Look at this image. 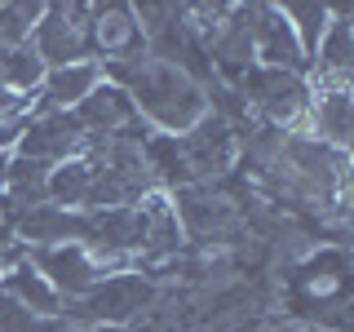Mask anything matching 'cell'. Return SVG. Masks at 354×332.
<instances>
[{
	"label": "cell",
	"instance_id": "obj_1",
	"mask_svg": "<svg viewBox=\"0 0 354 332\" xmlns=\"http://www.w3.org/2000/svg\"><path fill=\"white\" fill-rule=\"evenodd\" d=\"M102 80L124 89L133 98L138 120L151 133H160V138H182V133H191L208 116L204 84L191 80L186 71H177V66H169V62H155L151 53L102 62Z\"/></svg>",
	"mask_w": 354,
	"mask_h": 332
},
{
	"label": "cell",
	"instance_id": "obj_2",
	"mask_svg": "<svg viewBox=\"0 0 354 332\" xmlns=\"http://www.w3.org/2000/svg\"><path fill=\"white\" fill-rule=\"evenodd\" d=\"M164 288L147 270H115L102 284H93L84 297L62 302V324L66 328H133L160 306Z\"/></svg>",
	"mask_w": 354,
	"mask_h": 332
},
{
	"label": "cell",
	"instance_id": "obj_3",
	"mask_svg": "<svg viewBox=\"0 0 354 332\" xmlns=\"http://www.w3.org/2000/svg\"><path fill=\"white\" fill-rule=\"evenodd\" d=\"M169 199H173L177 221H182L186 243H199V248H226V243H235L230 235L239 230L243 208L217 182L177 186V191H169Z\"/></svg>",
	"mask_w": 354,
	"mask_h": 332
},
{
	"label": "cell",
	"instance_id": "obj_4",
	"mask_svg": "<svg viewBox=\"0 0 354 332\" xmlns=\"http://www.w3.org/2000/svg\"><path fill=\"white\" fill-rule=\"evenodd\" d=\"M88 14H93V5H44L36 31L27 40L36 49V58L44 62V71L88 58V36H84Z\"/></svg>",
	"mask_w": 354,
	"mask_h": 332
},
{
	"label": "cell",
	"instance_id": "obj_5",
	"mask_svg": "<svg viewBox=\"0 0 354 332\" xmlns=\"http://www.w3.org/2000/svg\"><path fill=\"white\" fill-rule=\"evenodd\" d=\"M177 151H182V160H186L191 182H217L221 173H230L239 164V133L221 116L208 111L191 133L177 138Z\"/></svg>",
	"mask_w": 354,
	"mask_h": 332
},
{
	"label": "cell",
	"instance_id": "obj_6",
	"mask_svg": "<svg viewBox=\"0 0 354 332\" xmlns=\"http://www.w3.org/2000/svg\"><path fill=\"white\" fill-rule=\"evenodd\" d=\"M142 208V248H138V270H164L186 252V235H182V221L173 213V199L169 191H151L138 199Z\"/></svg>",
	"mask_w": 354,
	"mask_h": 332
},
{
	"label": "cell",
	"instance_id": "obj_7",
	"mask_svg": "<svg viewBox=\"0 0 354 332\" xmlns=\"http://www.w3.org/2000/svg\"><path fill=\"white\" fill-rule=\"evenodd\" d=\"M27 261L36 266V270L49 279L53 288H58V297L62 302H75V297H84L93 284H102L106 275H115V270H106L102 261L93 257V252L84 248L80 239H71V243H58V248H40V252H27Z\"/></svg>",
	"mask_w": 354,
	"mask_h": 332
},
{
	"label": "cell",
	"instance_id": "obj_8",
	"mask_svg": "<svg viewBox=\"0 0 354 332\" xmlns=\"http://www.w3.org/2000/svg\"><path fill=\"white\" fill-rule=\"evenodd\" d=\"M248 31H252V53L257 66L266 71H288V75H306L310 58L301 53L288 18L279 14V5H248Z\"/></svg>",
	"mask_w": 354,
	"mask_h": 332
},
{
	"label": "cell",
	"instance_id": "obj_9",
	"mask_svg": "<svg viewBox=\"0 0 354 332\" xmlns=\"http://www.w3.org/2000/svg\"><path fill=\"white\" fill-rule=\"evenodd\" d=\"M310 107H306V133L319 138L324 147L350 151L354 133V89L341 80H306Z\"/></svg>",
	"mask_w": 354,
	"mask_h": 332
},
{
	"label": "cell",
	"instance_id": "obj_10",
	"mask_svg": "<svg viewBox=\"0 0 354 332\" xmlns=\"http://www.w3.org/2000/svg\"><path fill=\"white\" fill-rule=\"evenodd\" d=\"M88 142V133L80 129V120L71 111H31L27 116V133L18 142V155L40 164H62L71 155H80Z\"/></svg>",
	"mask_w": 354,
	"mask_h": 332
},
{
	"label": "cell",
	"instance_id": "obj_11",
	"mask_svg": "<svg viewBox=\"0 0 354 332\" xmlns=\"http://www.w3.org/2000/svg\"><path fill=\"white\" fill-rule=\"evenodd\" d=\"M84 36H88V58L93 62H120V58L147 53V40L138 31L133 5H93Z\"/></svg>",
	"mask_w": 354,
	"mask_h": 332
},
{
	"label": "cell",
	"instance_id": "obj_12",
	"mask_svg": "<svg viewBox=\"0 0 354 332\" xmlns=\"http://www.w3.org/2000/svg\"><path fill=\"white\" fill-rule=\"evenodd\" d=\"M208 66H213V80H221V84H239L257 66L252 31H248V5H230L226 22L217 27L213 44H208Z\"/></svg>",
	"mask_w": 354,
	"mask_h": 332
},
{
	"label": "cell",
	"instance_id": "obj_13",
	"mask_svg": "<svg viewBox=\"0 0 354 332\" xmlns=\"http://www.w3.org/2000/svg\"><path fill=\"white\" fill-rule=\"evenodd\" d=\"M306 80H341V84H354V22H350V9L332 5V22H328L324 40H319V49L310 53Z\"/></svg>",
	"mask_w": 354,
	"mask_h": 332
},
{
	"label": "cell",
	"instance_id": "obj_14",
	"mask_svg": "<svg viewBox=\"0 0 354 332\" xmlns=\"http://www.w3.org/2000/svg\"><path fill=\"white\" fill-rule=\"evenodd\" d=\"M97 84H102V62H93V58L53 66V71H44V80H40L36 111H75Z\"/></svg>",
	"mask_w": 354,
	"mask_h": 332
},
{
	"label": "cell",
	"instance_id": "obj_15",
	"mask_svg": "<svg viewBox=\"0 0 354 332\" xmlns=\"http://www.w3.org/2000/svg\"><path fill=\"white\" fill-rule=\"evenodd\" d=\"M75 120H80V129L88 133V138H106V133H120L129 124H138V111H133V98L124 93L120 84H97L93 93L84 98L80 107L71 111Z\"/></svg>",
	"mask_w": 354,
	"mask_h": 332
},
{
	"label": "cell",
	"instance_id": "obj_16",
	"mask_svg": "<svg viewBox=\"0 0 354 332\" xmlns=\"http://www.w3.org/2000/svg\"><path fill=\"white\" fill-rule=\"evenodd\" d=\"M93 173H97V160L88 151L53 164L49 186H44V204L66 208V213H84V199H88V191H93Z\"/></svg>",
	"mask_w": 354,
	"mask_h": 332
},
{
	"label": "cell",
	"instance_id": "obj_17",
	"mask_svg": "<svg viewBox=\"0 0 354 332\" xmlns=\"http://www.w3.org/2000/svg\"><path fill=\"white\" fill-rule=\"evenodd\" d=\"M0 288H5V293L14 297L22 310H31V315H40V319H62V297H58V288L44 279V275H40L27 257H22L14 270L5 275V284H0Z\"/></svg>",
	"mask_w": 354,
	"mask_h": 332
},
{
	"label": "cell",
	"instance_id": "obj_18",
	"mask_svg": "<svg viewBox=\"0 0 354 332\" xmlns=\"http://www.w3.org/2000/svg\"><path fill=\"white\" fill-rule=\"evenodd\" d=\"M279 14L288 18V27H292L297 44H301V53L310 58V53L319 49V40H324L328 22H332V5H319V0H283Z\"/></svg>",
	"mask_w": 354,
	"mask_h": 332
},
{
	"label": "cell",
	"instance_id": "obj_19",
	"mask_svg": "<svg viewBox=\"0 0 354 332\" xmlns=\"http://www.w3.org/2000/svg\"><path fill=\"white\" fill-rule=\"evenodd\" d=\"M44 80V62L36 58L31 44H5L0 49V84L14 93H40Z\"/></svg>",
	"mask_w": 354,
	"mask_h": 332
},
{
	"label": "cell",
	"instance_id": "obj_20",
	"mask_svg": "<svg viewBox=\"0 0 354 332\" xmlns=\"http://www.w3.org/2000/svg\"><path fill=\"white\" fill-rule=\"evenodd\" d=\"M44 14V5H31V0H14V5H0V49L5 44H27L36 22Z\"/></svg>",
	"mask_w": 354,
	"mask_h": 332
},
{
	"label": "cell",
	"instance_id": "obj_21",
	"mask_svg": "<svg viewBox=\"0 0 354 332\" xmlns=\"http://www.w3.org/2000/svg\"><path fill=\"white\" fill-rule=\"evenodd\" d=\"M62 319H40L31 310H22L14 297L0 288V332H62Z\"/></svg>",
	"mask_w": 354,
	"mask_h": 332
},
{
	"label": "cell",
	"instance_id": "obj_22",
	"mask_svg": "<svg viewBox=\"0 0 354 332\" xmlns=\"http://www.w3.org/2000/svg\"><path fill=\"white\" fill-rule=\"evenodd\" d=\"M22 257H27V252H22L18 243H0V284H5V275L14 270V266H18Z\"/></svg>",
	"mask_w": 354,
	"mask_h": 332
},
{
	"label": "cell",
	"instance_id": "obj_23",
	"mask_svg": "<svg viewBox=\"0 0 354 332\" xmlns=\"http://www.w3.org/2000/svg\"><path fill=\"white\" fill-rule=\"evenodd\" d=\"M62 332H138V328H62Z\"/></svg>",
	"mask_w": 354,
	"mask_h": 332
},
{
	"label": "cell",
	"instance_id": "obj_24",
	"mask_svg": "<svg viewBox=\"0 0 354 332\" xmlns=\"http://www.w3.org/2000/svg\"><path fill=\"white\" fill-rule=\"evenodd\" d=\"M261 332H279V328H261Z\"/></svg>",
	"mask_w": 354,
	"mask_h": 332
}]
</instances>
